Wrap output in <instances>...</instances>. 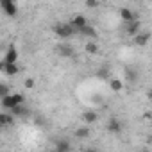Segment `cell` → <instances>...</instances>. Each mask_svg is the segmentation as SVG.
Segmentation results:
<instances>
[{
    "instance_id": "obj_1",
    "label": "cell",
    "mask_w": 152,
    "mask_h": 152,
    "mask_svg": "<svg viewBox=\"0 0 152 152\" xmlns=\"http://www.w3.org/2000/svg\"><path fill=\"white\" fill-rule=\"evenodd\" d=\"M23 100H25L23 95L15 93V95H7V97H4V99H0V104H2V107H4L6 111H11L15 106H23Z\"/></svg>"
},
{
    "instance_id": "obj_2",
    "label": "cell",
    "mask_w": 152,
    "mask_h": 152,
    "mask_svg": "<svg viewBox=\"0 0 152 152\" xmlns=\"http://www.w3.org/2000/svg\"><path fill=\"white\" fill-rule=\"evenodd\" d=\"M52 31H54L56 36H59L61 39H68V38H72V36L75 34V31L70 27V23H56V25L52 27Z\"/></svg>"
},
{
    "instance_id": "obj_3",
    "label": "cell",
    "mask_w": 152,
    "mask_h": 152,
    "mask_svg": "<svg viewBox=\"0 0 152 152\" xmlns=\"http://www.w3.org/2000/svg\"><path fill=\"white\" fill-rule=\"evenodd\" d=\"M0 7H2V11L11 18H15L18 15V6L13 2V0H0Z\"/></svg>"
},
{
    "instance_id": "obj_4",
    "label": "cell",
    "mask_w": 152,
    "mask_h": 152,
    "mask_svg": "<svg viewBox=\"0 0 152 152\" xmlns=\"http://www.w3.org/2000/svg\"><path fill=\"white\" fill-rule=\"evenodd\" d=\"M68 23H70V27H72L75 32H79L83 27H86V25H88V20H86L83 15H75V16H73Z\"/></svg>"
},
{
    "instance_id": "obj_5",
    "label": "cell",
    "mask_w": 152,
    "mask_h": 152,
    "mask_svg": "<svg viewBox=\"0 0 152 152\" xmlns=\"http://www.w3.org/2000/svg\"><path fill=\"white\" fill-rule=\"evenodd\" d=\"M56 52H57L61 57H73V56H75L73 47L68 45V43H59V45L56 47Z\"/></svg>"
},
{
    "instance_id": "obj_6",
    "label": "cell",
    "mask_w": 152,
    "mask_h": 152,
    "mask_svg": "<svg viewBox=\"0 0 152 152\" xmlns=\"http://www.w3.org/2000/svg\"><path fill=\"white\" fill-rule=\"evenodd\" d=\"M18 61V50L15 45H9V48L6 50V56H4V63L6 64H16Z\"/></svg>"
},
{
    "instance_id": "obj_7",
    "label": "cell",
    "mask_w": 152,
    "mask_h": 152,
    "mask_svg": "<svg viewBox=\"0 0 152 152\" xmlns=\"http://www.w3.org/2000/svg\"><path fill=\"white\" fill-rule=\"evenodd\" d=\"M125 32L129 34V36H136V34H140L141 32V22L140 20H134V22H129L127 25H125Z\"/></svg>"
},
{
    "instance_id": "obj_8",
    "label": "cell",
    "mask_w": 152,
    "mask_h": 152,
    "mask_svg": "<svg viewBox=\"0 0 152 152\" xmlns=\"http://www.w3.org/2000/svg\"><path fill=\"white\" fill-rule=\"evenodd\" d=\"M120 18H122L125 23H129V22L138 20V15H136V13H132L129 7H122V9H120Z\"/></svg>"
},
{
    "instance_id": "obj_9",
    "label": "cell",
    "mask_w": 152,
    "mask_h": 152,
    "mask_svg": "<svg viewBox=\"0 0 152 152\" xmlns=\"http://www.w3.org/2000/svg\"><path fill=\"white\" fill-rule=\"evenodd\" d=\"M106 129H107L109 132L116 134V132H120V131H122V122H120L118 118H109V120H107V124H106Z\"/></svg>"
},
{
    "instance_id": "obj_10",
    "label": "cell",
    "mask_w": 152,
    "mask_h": 152,
    "mask_svg": "<svg viewBox=\"0 0 152 152\" xmlns=\"http://www.w3.org/2000/svg\"><path fill=\"white\" fill-rule=\"evenodd\" d=\"M70 143H68V140H57L56 143H54V150L52 152H70Z\"/></svg>"
},
{
    "instance_id": "obj_11",
    "label": "cell",
    "mask_w": 152,
    "mask_h": 152,
    "mask_svg": "<svg viewBox=\"0 0 152 152\" xmlns=\"http://www.w3.org/2000/svg\"><path fill=\"white\" fill-rule=\"evenodd\" d=\"M148 39H150V32H140V34L134 36V43L138 47H145L148 43Z\"/></svg>"
},
{
    "instance_id": "obj_12",
    "label": "cell",
    "mask_w": 152,
    "mask_h": 152,
    "mask_svg": "<svg viewBox=\"0 0 152 152\" xmlns=\"http://www.w3.org/2000/svg\"><path fill=\"white\" fill-rule=\"evenodd\" d=\"M79 34H81V36H86V38H90V39H97V31H95V27H91V25H86V27H83V29L79 31Z\"/></svg>"
},
{
    "instance_id": "obj_13",
    "label": "cell",
    "mask_w": 152,
    "mask_h": 152,
    "mask_svg": "<svg viewBox=\"0 0 152 152\" xmlns=\"http://www.w3.org/2000/svg\"><path fill=\"white\" fill-rule=\"evenodd\" d=\"M15 124V116L9 113H0V127H7Z\"/></svg>"
},
{
    "instance_id": "obj_14",
    "label": "cell",
    "mask_w": 152,
    "mask_h": 152,
    "mask_svg": "<svg viewBox=\"0 0 152 152\" xmlns=\"http://www.w3.org/2000/svg\"><path fill=\"white\" fill-rule=\"evenodd\" d=\"M20 72V66L18 64H6L4 63V73L9 75V77H15V75H18Z\"/></svg>"
},
{
    "instance_id": "obj_15",
    "label": "cell",
    "mask_w": 152,
    "mask_h": 152,
    "mask_svg": "<svg viewBox=\"0 0 152 152\" xmlns=\"http://www.w3.org/2000/svg\"><path fill=\"white\" fill-rule=\"evenodd\" d=\"M97 118H99V115H97L95 111H84V113H83V120H84L86 124H95Z\"/></svg>"
},
{
    "instance_id": "obj_16",
    "label": "cell",
    "mask_w": 152,
    "mask_h": 152,
    "mask_svg": "<svg viewBox=\"0 0 152 152\" xmlns=\"http://www.w3.org/2000/svg\"><path fill=\"white\" fill-rule=\"evenodd\" d=\"M109 88H111L113 91H120V90L124 88V83H122L120 79H109Z\"/></svg>"
},
{
    "instance_id": "obj_17",
    "label": "cell",
    "mask_w": 152,
    "mask_h": 152,
    "mask_svg": "<svg viewBox=\"0 0 152 152\" xmlns=\"http://www.w3.org/2000/svg\"><path fill=\"white\" fill-rule=\"evenodd\" d=\"M84 50H86L88 54H91V56H93V54H97V52H99V45H97L95 41H90V43H86V45H84Z\"/></svg>"
},
{
    "instance_id": "obj_18",
    "label": "cell",
    "mask_w": 152,
    "mask_h": 152,
    "mask_svg": "<svg viewBox=\"0 0 152 152\" xmlns=\"http://www.w3.org/2000/svg\"><path fill=\"white\" fill-rule=\"evenodd\" d=\"M75 136L81 138V140H84V138L90 136V129H88V127H79L77 131H75Z\"/></svg>"
},
{
    "instance_id": "obj_19",
    "label": "cell",
    "mask_w": 152,
    "mask_h": 152,
    "mask_svg": "<svg viewBox=\"0 0 152 152\" xmlns=\"http://www.w3.org/2000/svg\"><path fill=\"white\" fill-rule=\"evenodd\" d=\"M9 115H13V116H23V115H25V107H23V106H15V107L9 111Z\"/></svg>"
},
{
    "instance_id": "obj_20",
    "label": "cell",
    "mask_w": 152,
    "mask_h": 152,
    "mask_svg": "<svg viewBox=\"0 0 152 152\" xmlns=\"http://www.w3.org/2000/svg\"><path fill=\"white\" fill-rule=\"evenodd\" d=\"M97 75H99V79L109 81V70H107V68H100V70L97 72Z\"/></svg>"
},
{
    "instance_id": "obj_21",
    "label": "cell",
    "mask_w": 152,
    "mask_h": 152,
    "mask_svg": "<svg viewBox=\"0 0 152 152\" xmlns=\"http://www.w3.org/2000/svg\"><path fill=\"white\" fill-rule=\"evenodd\" d=\"M7 95H11V93H9V86L4 84V83H0V99H4V97H7Z\"/></svg>"
},
{
    "instance_id": "obj_22",
    "label": "cell",
    "mask_w": 152,
    "mask_h": 152,
    "mask_svg": "<svg viewBox=\"0 0 152 152\" xmlns=\"http://www.w3.org/2000/svg\"><path fill=\"white\" fill-rule=\"evenodd\" d=\"M34 84H36V81H34L32 77H29V79H25V83H23V86H25L27 90H32V88H34Z\"/></svg>"
},
{
    "instance_id": "obj_23",
    "label": "cell",
    "mask_w": 152,
    "mask_h": 152,
    "mask_svg": "<svg viewBox=\"0 0 152 152\" xmlns=\"http://www.w3.org/2000/svg\"><path fill=\"white\" fill-rule=\"evenodd\" d=\"M99 6H100L99 0H88V2H86V7H91V9H95V7H99Z\"/></svg>"
},
{
    "instance_id": "obj_24",
    "label": "cell",
    "mask_w": 152,
    "mask_h": 152,
    "mask_svg": "<svg viewBox=\"0 0 152 152\" xmlns=\"http://www.w3.org/2000/svg\"><path fill=\"white\" fill-rule=\"evenodd\" d=\"M84 152H99V148H95V147H88V148H84Z\"/></svg>"
},
{
    "instance_id": "obj_25",
    "label": "cell",
    "mask_w": 152,
    "mask_h": 152,
    "mask_svg": "<svg viewBox=\"0 0 152 152\" xmlns=\"http://www.w3.org/2000/svg\"><path fill=\"white\" fill-rule=\"evenodd\" d=\"M4 72V61H0V73Z\"/></svg>"
},
{
    "instance_id": "obj_26",
    "label": "cell",
    "mask_w": 152,
    "mask_h": 152,
    "mask_svg": "<svg viewBox=\"0 0 152 152\" xmlns=\"http://www.w3.org/2000/svg\"><path fill=\"white\" fill-rule=\"evenodd\" d=\"M141 152H150V150H148V148H143V150H141Z\"/></svg>"
}]
</instances>
